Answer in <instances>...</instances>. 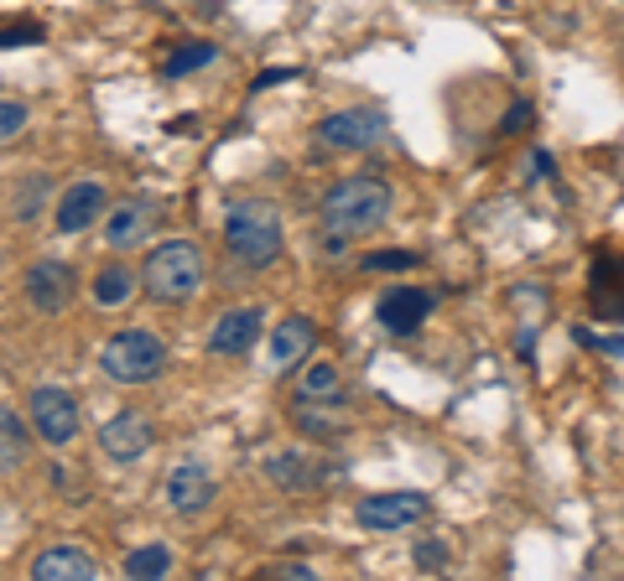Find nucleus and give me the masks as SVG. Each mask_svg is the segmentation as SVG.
I'll return each mask as SVG.
<instances>
[{"label":"nucleus","mask_w":624,"mask_h":581,"mask_svg":"<svg viewBox=\"0 0 624 581\" xmlns=\"http://www.w3.org/2000/svg\"><path fill=\"white\" fill-rule=\"evenodd\" d=\"M390 203H396V192L385 177H344L323 192V203H317V250L334 260L344 255L354 239L364 233H375L390 218Z\"/></svg>","instance_id":"f257e3e1"},{"label":"nucleus","mask_w":624,"mask_h":581,"mask_svg":"<svg viewBox=\"0 0 624 581\" xmlns=\"http://www.w3.org/2000/svg\"><path fill=\"white\" fill-rule=\"evenodd\" d=\"M99 566L89 551H78V545H52L42 556L32 560V581H95Z\"/></svg>","instance_id":"f3484780"},{"label":"nucleus","mask_w":624,"mask_h":581,"mask_svg":"<svg viewBox=\"0 0 624 581\" xmlns=\"http://www.w3.org/2000/svg\"><path fill=\"white\" fill-rule=\"evenodd\" d=\"M157 218H162L157 198H125V203H115L110 218H104V244H110V250H136V244L151 239Z\"/></svg>","instance_id":"1a4fd4ad"},{"label":"nucleus","mask_w":624,"mask_h":581,"mask_svg":"<svg viewBox=\"0 0 624 581\" xmlns=\"http://www.w3.org/2000/svg\"><path fill=\"white\" fill-rule=\"evenodd\" d=\"M224 250L240 260L245 270H265L282 255V218L265 198H235L224 209Z\"/></svg>","instance_id":"f03ea898"},{"label":"nucleus","mask_w":624,"mask_h":581,"mask_svg":"<svg viewBox=\"0 0 624 581\" xmlns=\"http://www.w3.org/2000/svg\"><path fill=\"white\" fill-rule=\"evenodd\" d=\"M312 343H317V327H312L308 317H287L282 327H271V358H265V369L282 374V369H291V364H302L312 353Z\"/></svg>","instance_id":"dca6fc26"},{"label":"nucleus","mask_w":624,"mask_h":581,"mask_svg":"<svg viewBox=\"0 0 624 581\" xmlns=\"http://www.w3.org/2000/svg\"><path fill=\"white\" fill-rule=\"evenodd\" d=\"M48 192H52L48 177H26L22 187H11V218H22V224H26V218H37Z\"/></svg>","instance_id":"5701e85b"},{"label":"nucleus","mask_w":624,"mask_h":581,"mask_svg":"<svg viewBox=\"0 0 624 581\" xmlns=\"http://www.w3.org/2000/svg\"><path fill=\"white\" fill-rule=\"evenodd\" d=\"M172 571V551L167 545H136L125 556V577H141V581H157Z\"/></svg>","instance_id":"412c9836"},{"label":"nucleus","mask_w":624,"mask_h":581,"mask_svg":"<svg viewBox=\"0 0 624 581\" xmlns=\"http://www.w3.org/2000/svg\"><path fill=\"white\" fill-rule=\"evenodd\" d=\"M0 42L5 47H32V42H42V31H37V26H5Z\"/></svg>","instance_id":"c85d7f7f"},{"label":"nucleus","mask_w":624,"mask_h":581,"mask_svg":"<svg viewBox=\"0 0 624 581\" xmlns=\"http://www.w3.org/2000/svg\"><path fill=\"white\" fill-rule=\"evenodd\" d=\"M427 312H433V296L416 291V286H396V291L380 296V327L390 338H411L416 327L427 323Z\"/></svg>","instance_id":"2eb2a0df"},{"label":"nucleus","mask_w":624,"mask_h":581,"mask_svg":"<svg viewBox=\"0 0 624 581\" xmlns=\"http://www.w3.org/2000/svg\"><path fill=\"white\" fill-rule=\"evenodd\" d=\"M99 369L110 384H125V390H136V384H151V379H162L167 369V349H162V338L151 332V327H125L115 332L104 353H99Z\"/></svg>","instance_id":"20e7f679"},{"label":"nucleus","mask_w":624,"mask_h":581,"mask_svg":"<svg viewBox=\"0 0 624 581\" xmlns=\"http://www.w3.org/2000/svg\"><path fill=\"white\" fill-rule=\"evenodd\" d=\"M151 442H157V431H151V420H146L141 411H121L115 420L99 426V452H104L110 463H136V457L151 452Z\"/></svg>","instance_id":"9d476101"},{"label":"nucleus","mask_w":624,"mask_h":581,"mask_svg":"<svg viewBox=\"0 0 624 581\" xmlns=\"http://www.w3.org/2000/svg\"><path fill=\"white\" fill-rule=\"evenodd\" d=\"M219 58V47L214 42H192V47H177L167 63H162V78H188V73H198V68H209Z\"/></svg>","instance_id":"4be33fe9"},{"label":"nucleus","mask_w":624,"mask_h":581,"mask_svg":"<svg viewBox=\"0 0 624 581\" xmlns=\"http://www.w3.org/2000/svg\"><path fill=\"white\" fill-rule=\"evenodd\" d=\"M136 270H130V265H104V270H99L95 276V286H89V291H95V306H104V312H115V306H125L130 302V291H136Z\"/></svg>","instance_id":"a211bd4d"},{"label":"nucleus","mask_w":624,"mask_h":581,"mask_svg":"<svg viewBox=\"0 0 624 581\" xmlns=\"http://www.w3.org/2000/svg\"><path fill=\"white\" fill-rule=\"evenodd\" d=\"M162 493H167V509L172 514H203L209 504H214V472L203 463H177L167 472V483H162Z\"/></svg>","instance_id":"9b49d317"},{"label":"nucleus","mask_w":624,"mask_h":581,"mask_svg":"<svg viewBox=\"0 0 624 581\" xmlns=\"http://www.w3.org/2000/svg\"><path fill=\"white\" fill-rule=\"evenodd\" d=\"M291 426H297L302 437H312V442H338V437L354 426V405L338 395H297Z\"/></svg>","instance_id":"0eeeda50"},{"label":"nucleus","mask_w":624,"mask_h":581,"mask_svg":"<svg viewBox=\"0 0 624 581\" xmlns=\"http://www.w3.org/2000/svg\"><path fill=\"white\" fill-rule=\"evenodd\" d=\"M22 286H26V302L37 306L42 317H52V312H63L73 302V270L63 260H37Z\"/></svg>","instance_id":"ddd939ff"},{"label":"nucleus","mask_w":624,"mask_h":581,"mask_svg":"<svg viewBox=\"0 0 624 581\" xmlns=\"http://www.w3.org/2000/svg\"><path fill=\"white\" fill-rule=\"evenodd\" d=\"M547 172H552V156H547V151H536V156H531V177H547Z\"/></svg>","instance_id":"2f4dec72"},{"label":"nucleus","mask_w":624,"mask_h":581,"mask_svg":"<svg viewBox=\"0 0 624 581\" xmlns=\"http://www.w3.org/2000/svg\"><path fill=\"white\" fill-rule=\"evenodd\" d=\"M360 265L364 270H411L416 255H411V250H380V255H364Z\"/></svg>","instance_id":"393cba45"},{"label":"nucleus","mask_w":624,"mask_h":581,"mask_svg":"<svg viewBox=\"0 0 624 581\" xmlns=\"http://www.w3.org/2000/svg\"><path fill=\"white\" fill-rule=\"evenodd\" d=\"M265 472L282 483V489H312L317 483V472L308 467V452H282V457H271Z\"/></svg>","instance_id":"aec40b11"},{"label":"nucleus","mask_w":624,"mask_h":581,"mask_svg":"<svg viewBox=\"0 0 624 581\" xmlns=\"http://www.w3.org/2000/svg\"><path fill=\"white\" fill-rule=\"evenodd\" d=\"M141 286H146L151 302H167V306L198 296V286H203V250H198L192 239H167V244H157V250L146 255Z\"/></svg>","instance_id":"7ed1b4c3"},{"label":"nucleus","mask_w":624,"mask_h":581,"mask_svg":"<svg viewBox=\"0 0 624 581\" xmlns=\"http://www.w3.org/2000/svg\"><path fill=\"white\" fill-rule=\"evenodd\" d=\"M515 349L526 353V358H531V353H536V332H531V327H526V332H521V338H515Z\"/></svg>","instance_id":"473e14b6"},{"label":"nucleus","mask_w":624,"mask_h":581,"mask_svg":"<svg viewBox=\"0 0 624 581\" xmlns=\"http://www.w3.org/2000/svg\"><path fill=\"white\" fill-rule=\"evenodd\" d=\"M297 395H338V369L334 364H312V369H302Z\"/></svg>","instance_id":"b1692460"},{"label":"nucleus","mask_w":624,"mask_h":581,"mask_svg":"<svg viewBox=\"0 0 624 581\" xmlns=\"http://www.w3.org/2000/svg\"><path fill=\"white\" fill-rule=\"evenodd\" d=\"M22 463H26V431H22V416L5 405V411H0V467L16 472Z\"/></svg>","instance_id":"6ab92c4d"},{"label":"nucleus","mask_w":624,"mask_h":581,"mask_svg":"<svg viewBox=\"0 0 624 581\" xmlns=\"http://www.w3.org/2000/svg\"><path fill=\"white\" fill-rule=\"evenodd\" d=\"M385 140V110H338L317 125V146L328 151H370Z\"/></svg>","instance_id":"39448f33"},{"label":"nucleus","mask_w":624,"mask_h":581,"mask_svg":"<svg viewBox=\"0 0 624 581\" xmlns=\"http://www.w3.org/2000/svg\"><path fill=\"white\" fill-rule=\"evenodd\" d=\"M526 125H531V104L521 99V104H510V110H504L500 130H504V136H515V130H526Z\"/></svg>","instance_id":"cd10ccee"},{"label":"nucleus","mask_w":624,"mask_h":581,"mask_svg":"<svg viewBox=\"0 0 624 581\" xmlns=\"http://www.w3.org/2000/svg\"><path fill=\"white\" fill-rule=\"evenodd\" d=\"M22 125H26V104H16V99H5V104H0V136H5V140H16V136H22Z\"/></svg>","instance_id":"a878e982"},{"label":"nucleus","mask_w":624,"mask_h":581,"mask_svg":"<svg viewBox=\"0 0 624 581\" xmlns=\"http://www.w3.org/2000/svg\"><path fill=\"white\" fill-rule=\"evenodd\" d=\"M354 519L364 530H380V535H396L416 519H427V493H370L354 504Z\"/></svg>","instance_id":"423d86ee"},{"label":"nucleus","mask_w":624,"mask_h":581,"mask_svg":"<svg viewBox=\"0 0 624 581\" xmlns=\"http://www.w3.org/2000/svg\"><path fill=\"white\" fill-rule=\"evenodd\" d=\"M99 213H104V182H95V177H84V182L63 187V198H58V213H52V224H58V233H84L89 224H95Z\"/></svg>","instance_id":"4468645a"},{"label":"nucleus","mask_w":624,"mask_h":581,"mask_svg":"<svg viewBox=\"0 0 624 581\" xmlns=\"http://www.w3.org/2000/svg\"><path fill=\"white\" fill-rule=\"evenodd\" d=\"M32 426H37V437L48 446H68L73 437H78V405H73L68 390H52V384H42V390H32Z\"/></svg>","instance_id":"6e6552de"},{"label":"nucleus","mask_w":624,"mask_h":581,"mask_svg":"<svg viewBox=\"0 0 624 581\" xmlns=\"http://www.w3.org/2000/svg\"><path fill=\"white\" fill-rule=\"evenodd\" d=\"M265 577H282V581H312V566H302V560H291V566H271Z\"/></svg>","instance_id":"c756f323"},{"label":"nucleus","mask_w":624,"mask_h":581,"mask_svg":"<svg viewBox=\"0 0 624 581\" xmlns=\"http://www.w3.org/2000/svg\"><path fill=\"white\" fill-rule=\"evenodd\" d=\"M599 349H603V353H609V358H624V338H603Z\"/></svg>","instance_id":"72a5a7b5"},{"label":"nucleus","mask_w":624,"mask_h":581,"mask_svg":"<svg viewBox=\"0 0 624 581\" xmlns=\"http://www.w3.org/2000/svg\"><path fill=\"white\" fill-rule=\"evenodd\" d=\"M416 566H422V571H442V566H448V545H442V540H422V545H416Z\"/></svg>","instance_id":"bb28decb"},{"label":"nucleus","mask_w":624,"mask_h":581,"mask_svg":"<svg viewBox=\"0 0 624 581\" xmlns=\"http://www.w3.org/2000/svg\"><path fill=\"white\" fill-rule=\"evenodd\" d=\"M287 78H297L291 68H265L255 84H250V93H261V89H271V84H287Z\"/></svg>","instance_id":"7c9ffc66"},{"label":"nucleus","mask_w":624,"mask_h":581,"mask_svg":"<svg viewBox=\"0 0 624 581\" xmlns=\"http://www.w3.org/2000/svg\"><path fill=\"white\" fill-rule=\"evenodd\" d=\"M261 327H265L261 306H229V312L214 323V332H209V353H219V358H240V353L255 349Z\"/></svg>","instance_id":"f8f14e48"}]
</instances>
